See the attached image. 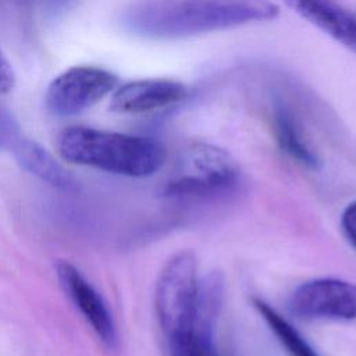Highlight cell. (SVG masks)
<instances>
[{"mask_svg":"<svg viewBox=\"0 0 356 356\" xmlns=\"http://www.w3.org/2000/svg\"><path fill=\"white\" fill-rule=\"evenodd\" d=\"M188 97V88L172 79H139L114 89L110 110L139 114L177 104Z\"/></svg>","mask_w":356,"mask_h":356,"instance_id":"ba28073f","label":"cell"},{"mask_svg":"<svg viewBox=\"0 0 356 356\" xmlns=\"http://www.w3.org/2000/svg\"><path fill=\"white\" fill-rule=\"evenodd\" d=\"M302 18L356 53V15L335 0H281Z\"/></svg>","mask_w":356,"mask_h":356,"instance_id":"9c48e42d","label":"cell"},{"mask_svg":"<svg viewBox=\"0 0 356 356\" xmlns=\"http://www.w3.org/2000/svg\"><path fill=\"white\" fill-rule=\"evenodd\" d=\"M171 356H218L213 343V332L197 331L170 339Z\"/></svg>","mask_w":356,"mask_h":356,"instance_id":"4fadbf2b","label":"cell"},{"mask_svg":"<svg viewBox=\"0 0 356 356\" xmlns=\"http://www.w3.org/2000/svg\"><path fill=\"white\" fill-rule=\"evenodd\" d=\"M75 0H38L40 10L47 18H58L63 15Z\"/></svg>","mask_w":356,"mask_h":356,"instance_id":"2e32d148","label":"cell"},{"mask_svg":"<svg viewBox=\"0 0 356 356\" xmlns=\"http://www.w3.org/2000/svg\"><path fill=\"white\" fill-rule=\"evenodd\" d=\"M291 312L307 320H356V284L317 278L299 285L291 296Z\"/></svg>","mask_w":356,"mask_h":356,"instance_id":"5b68a950","label":"cell"},{"mask_svg":"<svg viewBox=\"0 0 356 356\" xmlns=\"http://www.w3.org/2000/svg\"><path fill=\"white\" fill-rule=\"evenodd\" d=\"M57 277L64 292L81 310L100 341L107 348L113 349L117 345L115 324L107 305L97 291L85 280L81 271L68 261L57 263Z\"/></svg>","mask_w":356,"mask_h":356,"instance_id":"52a82bcc","label":"cell"},{"mask_svg":"<svg viewBox=\"0 0 356 356\" xmlns=\"http://www.w3.org/2000/svg\"><path fill=\"white\" fill-rule=\"evenodd\" d=\"M15 83V75L11 68V64L7 61L4 54L0 50V95L8 93L13 90Z\"/></svg>","mask_w":356,"mask_h":356,"instance_id":"e0dca14e","label":"cell"},{"mask_svg":"<svg viewBox=\"0 0 356 356\" xmlns=\"http://www.w3.org/2000/svg\"><path fill=\"white\" fill-rule=\"evenodd\" d=\"M278 13L271 0H136L118 21L134 36L171 40L270 21Z\"/></svg>","mask_w":356,"mask_h":356,"instance_id":"6da1fadb","label":"cell"},{"mask_svg":"<svg viewBox=\"0 0 356 356\" xmlns=\"http://www.w3.org/2000/svg\"><path fill=\"white\" fill-rule=\"evenodd\" d=\"M117 85L118 78L104 68L72 67L51 81L46 92V106L57 117L76 115L114 92Z\"/></svg>","mask_w":356,"mask_h":356,"instance_id":"277c9868","label":"cell"},{"mask_svg":"<svg viewBox=\"0 0 356 356\" xmlns=\"http://www.w3.org/2000/svg\"><path fill=\"white\" fill-rule=\"evenodd\" d=\"M177 179L168 185L170 195L203 193L231 185L238 170L224 150L211 145H195L181 163Z\"/></svg>","mask_w":356,"mask_h":356,"instance_id":"8992f818","label":"cell"},{"mask_svg":"<svg viewBox=\"0 0 356 356\" xmlns=\"http://www.w3.org/2000/svg\"><path fill=\"white\" fill-rule=\"evenodd\" d=\"M57 149L70 163L134 178L153 175L165 161L164 147L150 138L88 127L65 128Z\"/></svg>","mask_w":356,"mask_h":356,"instance_id":"7a4b0ae2","label":"cell"},{"mask_svg":"<svg viewBox=\"0 0 356 356\" xmlns=\"http://www.w3.org/2000/svg\"><path fill=\"white\" fill-rule=\"evenodd\" d=\"M199 284L197 260L191 250L175 253L160 271L154 307L168 341L193 332Z\"/></svg>","mask_w":356,"mask_h":356,"instance_id":"3957f363","label":"cell"},{"mask_svg":"<svg viewBox=\"0 0 356 356\" xmlns=\"http://www.w3.org/2000/svg\"><path fill=\"white\" fill-rule=\"evenodd\" d=\"M253 305L289 356H318L300 332L275 309L261 299H253Z\"/></svg>","mask_w":356,"mask_h":356,"instance_id":"7c38bea8","label":"cell"},{"mask_svg":"<svg viewBox=\"0 0 356 356\" xmlns=\"http://www.w3.org/2000/svg\"><path fill=\"white\" fill-rule=\"evenodd\" d=\"M21 138L18 121L0 104V150H13Z\"/></svg>","mask_w":356,"mask_h":356,"instance_id":"5bb4252c","label":"cell"},{"mask_svg":"<svg viewBox=\"0 0 356 356\" xmlns=\"http://www.w3.org/2000/svg\"><path fill=\"white\" fill-rule=\"evenodd\" d=\"M273 129L278 146L296 163L307 167L317 168L320 160L305 140L302 129L285 104L277 103L273 110Z\"/></svg>","mask_w":356,"mask_h":356,"instance_id":"8fae6325","label":"cell"},{"mask_svg":"<svg viewBox=\"0 0 356 356\" xmlns=\"http://www.w3.org/2000/svg\"><path fill=\"white\" fill-rule=\"evenodd\" d=\"M10 1H13L14 4H18V6H25L29 0H10Z\"/></svg>","mask_w":356,"mask_h":356,"instance_id":"ac0fdd59","label":"cell"},{"mask_svg":"<svg viewBox=\"0 0 356 356\" xmlns=\"http://www.w3.org/2000/svg\"><path fill=\"white\" fill-rule=\"evenodd\" d=\"M13 153L21 168L40 181L60 189H72L76 186L74 177L35 140L21 138L14 146Z\"/></svg>","mask_w":356,"mask_h":356,"instance_id":"30bf717a","label":"cell"},{"mask_svg":"<svg viewBox=\"0 0 356 356\" xmlns=\"http://www.w3.org/2000/svg\"><path fill=\"white\" fill-rule=\"evenodd\" d=\"M342 231L349 243L356 249V202L346 206L341 217Z\"/></svg>","mask_w":356,"mask_h":356,"instance_id":"9a60e30c","label":"cell"}]
</instances>
